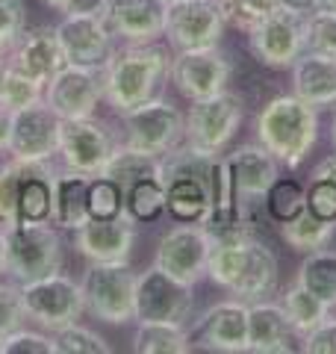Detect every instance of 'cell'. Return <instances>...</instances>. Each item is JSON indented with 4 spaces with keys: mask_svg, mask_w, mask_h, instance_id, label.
I'll list each match as a JSON object with an SVG mask.
<instances>
[{
    "mask_svg": "<svg viewBox=\"0 0 336 354\" xmlns=\"http://www.w3.org/2000/svg\"><path fill=\"white\" fill-rule=\"evenodd\" d=\"M207 278L233 298L254 304L277 292L280 263L277 254L260 239L256 230H245V234L212 239Z\"/></svg>",
    "mask_w": 336,
    "mask_h": 354,
    "instance_id": "obj_1",
    "label": "cell"
},
{
    "mask_svg": "<svg viewBox=\"0 0 336 354\" xmlns=\"http://www.w3.org/2000/svg\"><path fill=\"white\" fill-rule=\"evenodd\" d=\"M168 65H171V57L156 41L127 44L121 50H112L109 59L100 65L106 104L115 113H127V109L156 97L168 77Z\"/></svg>",
    "mask_w": 336,
    "mask_h": 354,
    "instance_id": "obj_2",
    "label": "cell"
},
{
    "mask_svg": "<svg viewBox=\"0 0 336 354\" xmlns=\"http://www.w3.org/2000/svg\"><path fill=\"white\" fill-rule=\"evenodd\" d=\"M256 139L286 169H301L319 142V109L295 92L277 95L256 113Z\"/></svg>",
    "mask_w": 336,
    "mask_h": 354,
    "instance_id": "obj_3",
    "label": "cell"
},
{
    "mask_svg": "<svg viewBox=\"0 0 336 354\" xmlns=\"http://www.w3.org/2000/svg\"><path fill=\"white\" fill-rule=\"evenodd\" d=\"M3 234V272L18 286L62 269V239L53 221H15Z\"/></svg>",
    "mask_w": 336,
    "mask_h": 354,
    "instance_id": "obj_4",
    "label": "cell"
},
{
    "mask_svg": "<svg viewBox=\"0 0 336 354\" xmlns=\"http://www.w3.org/2000/svg\"><path fill=\"white\" fill-rule=\"evenodd\" d=\"M136 281L130 263H92L80 281L86 310L106 325H127L136 319Z\"/></svg>",
    "mask_w": 336,
    "mask_h": 354,
    "instance_id": "obj_5",
    "label": "cell"
},
{
    "mask_svg": "<svg viewBox=\"0 0 336 354\" xmlns=\"http://www.w3.org/2000/svg\"><path fill=\"white\" fill-rule=\"evenodd\" d=\"M121 118H124L127 133L124 145L151 153V157H165L168 151L186 142V115L162 97H151V101L121 113Z\"/></svg>",
    "mask_w": 336,
    "mask_h": 354,
    "instance_id": "obj_6",
    "label": "cell"
},
{
    "mask_svg": "<svg viewBox=\"0 0 336 354\" xmlns=\"http://www.w3.org/2000/svg\"><path fill=\"white\" fill-rule=\"evenodd\" d=\"M21 301H24V310L32 322H39L41 328H50V330H62L74 322H80L86 310L80 283L62 272L21 283Z\"/></svg>",
    "mask_w": 336,
    "mask_h": 354,
    "instance_id": "obj_7",
    "label": "cell"
},
{
    "mask_svg": "<svg viewBox=\"0 0 336 354\" xmlns=\"http://www.w3.org/2000/svg\"><path fill=\"white\" fill-rule=\"evenodd\" d=\"M245 121V101L224 88V92L192 101V109L186 115V142L195 148H204L212 153H221L233 142Z\"/></svg>",
    "mask_w": 336,
    "mask_h": 354,
    "instance_id": "obj_8",
    "label": "cell"
},
{
    "mask_svg": "<svg viewBox=\"0 0 336 354\" xmlns=\"http://www.w3.org/2000/svg\"><path fill=\"white\" fill-rule=\"evenodd\" d=\"M195 310L192 283L151 266L136 281V322H177L189 325Z\"/></svg>",
    "mask_w": 336,
    "mask_h": 354,
    "instance_id": "obj_9",
    "label": "cell"
},
{
    "mask_svg": "<svg viewBox=\"0 0 336 354\" xmlns=\"http://www.w3.org/2000/svg\"><path fill=\"white\" fill-rule=\"evenodd\" d=\"M224 30L227 21L218 0H168L162 36L174 50L216 48Z\"/></svg>",
    "mask_w": 336,
    "mask_h": 354,
    "instance_id": "obj_10",
    "label": "cell"
},
{
    "mask_svg": "<svg viewBox=\"0 0 336 354\" xmlns=\"http://www.w3.org/2000/svg\"><path fill=\"white\" fill-rule=\"evenodd\" d=\"M192 351L212 354H242L248 351V304L227 298L207 307L189 328Z\"/></svg>",
    "mask_w": 336,
    "mask_h": 354,
    "instance_id": "obj_11",
    "label": "cell"
},
{
    "mask_svg": "<svg viewBox=\"0 0 336 354\" xmlns=\"http://www.w3.org/2000/svg\"><path fill=\"white\" fill-rule=\"evenodd\" d=\"M174 88L186 101H204L227 88L233 77V65L216 48H195V50H177L168 65Z\"/></svg>",
    "mask_w": 336,
    "mask_h": 354,
    "instance_id": "obj_12",
    "label": "cell"
},
{
    "mask_svg": "<svg viewBox=\"0 0 336 354\" xmlns=\"http://www.w3.org/2000/svg\"><path fill=\"white\" fill-rule=\"evenodd\" d=\"M245 36H248V48L254 59L274 71L292 68L295 59L307 50L304 15L286 12V9H274L272 15L260 21L254 30H248Z\"/></svg>",
    "mask_w": 336,
    "mask_h": 354,
    "instance_id": "obj_13",
    "label": "cell"
},
{
    "mask_svg": "<svg viewBox=\"0 0 336 354\" xmlns=\"http://www.w3.org/2000/svg\"><path fill=\"white\" fill-rule=\"evenodd\" d=\"M209 248H212V236L207 234V227L200 221H180L160 239L153 266H160L168 274L195 286L207 274Z\"/></svg>",
    "mask_w": 336,
    "mask_h": 354,
    "instance_id": "obj_14",
    "label": "cell"
},
{
    "mask_svg": "<svg viewBox=\"0 0 336 354\" xmlns=\"http://www.w3.org/2000/svg\"><path fill=\"white\" fill-rule=\"evenodd\" d=\"M115 148H118V142L112 139V133L104 121H95L92 115L88 118H62L59 153H62L65 169L95 177L104 171V165Z\"/></svg>",
    "mask_w": 336,
    "mask_h": 354,
    "instance_id": "obj_15",
    "label": "cell"
},
{
    "mask_svg": "<svg viewBox=\"0 0 336 354\" xmlns=\"http://www.w3.org/2000/svg\"><path fill=\"white\" fill-rule=\"evenodd\" d=\"M100 101H104V83L100 68L95 65L68 62L44 86V104L59 118H88L95 115Z\"/></svg>",
    "mask_w": 336,
    "mask_h": 354,
    "instance_id": "obj_16",
    "label": "cell"
},
{
    "mask_svg": "<svg viewBox=\"0 0 336 354\" xmlns=\"http://www.w3.org/2000/svg\"><path fill=\"white\" fill-rule=\"evenodd\" d=\"M74 245L88 263H127L136 245V218L127 209L112 218H88L74 230Z\"/></svg>",
    "mask_w": 336,
    "mask_h": 354,
    "instance_id": "obj_17",
    "label": "cell"
},
{
    "mask_svg": "<svg viewBox=\"0 0 336 354\" xmlns=\"http://www.w3.org/2000/svg\"><path fill=\"white\" fill-rule=\"evenodd\" d=\"M59 127L62 118L44 104V97L15 109L9 153L18 160H50L53 153H59Z\"/></svg>",
    "mask_w": 336,
    "mask_h": 354,
    "instance_id": "obj_18",
    "label": "cell"
},
{
    "mask_svg": "<svg viewBox=\"0 0 336 354\" xmlns=\"http://www.w3.org/2000/svg\"><path fill=\"white\" fill-rule=\"evenodd\" d=\"M224 165L239 201L256 213V204H263L265 189L280 177V160L263 145H239L224 157Z\"/></svg>",
    "mask_w": 336,
    "mask_h": 354,
    "instance_id": "obj_19",
    "label": "cell"
},
{
    "mask_svg": "<svg viewBox=\"0 0 336 354\" xmlns=\"http://www.w3.org/2000/svg\"><path fill=\"white\" fill-rule=\"evenodd\" d=\"M56 36L65 50V59L74 65H95L100 68L112 48V36L106 15H65L62 24L56 27Z\"/></svg>",
    "mask_w": 336,
    "mask_h": 354,
    "instance_id": "obj_20",
    "label": "cell"
},
{
    "mask_svg": "<svg viewBox=\"0 0 336 354\" xmlns=\"http://www.w3.org/2000/svg\"><path fill=\"white\" fill-rule=\"evenodd\" d=\"M168 0H109L106 24L127 44H151L165 30Z\"/></svg>",
    "mask_w": 336,
    "mask_h": 354,
    "instance_id": "obj_21",
    "label": "cell"
},
{
    "mask_svg": "<svg viewBox=\"0 0 336 354\" xmlns=\"http://www.w3.org/2000/svg\"><path fill=\"white\" fill-rule=\"evenodd\" d=\"M15 68H21L24 74H30L32 80H39L41 86H48L50 77L65 68L68 59H65V50L56 36V27H36L30 32H21V39L12 50H9V59Z\"/></svg>",
    "mask_w": 336,
    "mask_h": 354,
    "instance_id": "obj_22",
    "label": "cell"
},
{
    "mask_svg": "<svg viewBox=\"0 0 336 354\" xmlns=\"http://www.w3.org/2000/svg\"><path fill=\"white\" fill-rule=\"evenodd\" d=\"M295 330L289 325L280 301H254L248 304V351L251 354H292Z\"/></svg>",
    "mask_w": 336,
    "mask_h": 354,
    "instance_id": "obj_23",
    "label": "cell"
},
{
    "mask_svg": "<svg viewBox=\"0 0 336 354\" xmlns=\"http://www.w3.org/2000/svg\"><path fill=\"white\" fill-rule=\"evenodd\" d=\"M292 92L310 106L324 109L336 104V59L304 50L292 68Z\"/></svg>",
    "mask_w": 336,
    "mask_h": 354,
    "instance_id": "obj_24",
    "label": "cell"
},
{
    "mask_svg": "<svg viewBox=\"0 0 336 354\" xmlns=\"http://www.w3.org/2000/svg\"><path fill=\"white\" fill-rule=\"evenodd\" d=\"M88 174L80 171H65L53 177V201H50V221L56 227L77 230L88 218Z\"/></svg>",
    "mask_w": 336,
    "mask_h": 354,
    "instance_id": "obj_25",
    "label": "cell"
},
{
    "mask_svg": "<svg viewBox=\"0 0 336 354\" xmlns=\"http://www.w3.org/2000/svg\"><path fill=\"white\" fill-rule=\"evenodd\" d=\"M165 209L177 221H204L209 213V186L192 174L165 177Z\"/></svg>",
    "mask_w": 336,
    "mask_h": 354,
    "instance_id": "obj_26",
    "label": "cell"
},
{
    "mask_svg": "<svg viewBox=\"0 0 336 354\" xmlns=\"http://www.w3.org/2000/svg\"><path fill=\"white\" fill-rule=\"evenodd\" d=\"M277 230H280V239H283L292 251L310 254V251H316V248H324L333 239L336 221L319 218L316 213H310V209H301L295 218L280 221Z\"/></svg>",
    "mask_w": 336,
    "mask_h": 354,
    "instance_id": "obj_27",
    "label": "cell"
},
{
    "mask_svg": "<svg viewBox=\"0 0 336 354\" xmlns=\"http://www.w3.org/2000/svg\"><path fill=\"white\" fill-rule=\"evenodd\" d=\"M295 281L333 310L336 307V251L316 248V251L304 254Z\"/></svg>",
    "mask_w": 336,
    "mask_h": 354,
    "instance_id": "obj_28",
    "label": "cell"
},
{
    "mask_svg": "<svg viewBox=\"0 0 336 354\" xmlns=\"http://www.w3.org/2000/svg\"><path fill=\"white\" fill-rule=\"evenodd\" d=\"M133 351L139 354H189V330L177 322H139L133 334Z\"/></svg>",
    "mask_w": 336,
    "mask_h": 354,
    "instance_id": "obj_29",
    "label": "cell"
},
{
    "mask_svg": "<svg viewBox=\"0 0 336 354\" xmlns=\"http://www.w3.org/2000/svg\"><path fill=\"white\" fill-rule=\"evenodd\" d=\"M109 180H115L121 186V192L130 189L133 183L144 180V177H160V157H151V153H142L130 145H118L112 151V157L106 160L104 171H100Z\"/></svg>",
    "mask_w": 336,
    "mask_h": 354,
    "instance_id": "obj_30",
    "label": "cell"
},
{
    "mask_svg": "<svg viewBox=\"0 0 336 354\" xmlns=\"http://www.w3.org/2000/svg\"><path fill=\"white\" fill-rule=\"evenodd\" d=\"M280 307H283V313L289 319V325H292L295 337L301 339L307 334V330H312L324 316L330 313V307L321 301V298H316L310 290H304L298 281L292 286H286V292L280 295Z\"/></svg>",
    "mask_w": 336,
    "mask_h": 354,
    "instance_id": "obj_31",
    "label": "cell"
},
{
    "mask_svg": "<svg viewBox=\"0 0 336 354\" xmlns=\"http://www.w3.org/2000/svg\"><path fill=\"white\" fill-rule=\"evenodd\" d=\"M263 207L272 221H289L301 209H307V186H301L292 177H277L263 195Z\"/></svg>",
    "mask_w": 336,
    "mask_h": 354,
    "instance_id": "obj_32",
    "label": "cell"
},
{
    "mask_svg": "<svg viewBox=\"0 0 336 354\" xmlns=\"http://www.w3.org/2000/svg\"><path fill=\"white\" fill-rule=\"evenodd\" d=\"M124 209L139 221H156L165 213V183L160 177H144L124 189Z\"/></svg>",
    "mask_w": 336,
    "mask_h": 354,
    "instance_id": "obj_33",
    "label": "cell"
},
{
    "mask_svg": "<svg viewBox=\"0 0 336 354\" xmlns=\"http://www.w3.org/2000/svg\"><path fill=\"white\" fill-rule=\"evenodd\" d=\"M41 97H44V86L21 68H15L12 62H6L3 80H0V104H6L9 109H24L41 101Z\"/></svg>",
    "mask_w": 336,
    "mask_h": 354,
    "instance_id": "obj_34",
    "label": "cell"
},
{
    "mask_svg": "<svg viewBox=\"0 0 336 354\" xmlns=\"http://www.w3.org/2000/svg\"><path fill=\"white\" fill-rule=\"evenodd\" d=\"M218 3H221L227 27L242 30V32L254 30L260 21H265L272 15L274 9H280L277 0H218Z\"/></svg>",
    "mask_w": 336,
    "mask_h": 354,
    "instance_id": "obj_35",
    "label": "cell"
},
{
    "mask_svg": "<svg viewBox=\"0 0 336 354\" xmlns=\"http://www.w3.org/2000/svg\"><path fill=\"white\" fill-rule=\"evenodd\" d=\"M121 213H124V192H121V186L104 174H95L88 180V216L112 218Z\"/></svg>",
    "mask_w": 336,
    "mask_h": 354,
    "instance_id": "obj_36",
    "label": "cell"
},
{
    "mask_svg": "<svg viewBox=\"0 0 336 354\" xmlns=\"http://www.w3.org/2000/svg\"><path fill=\"white\" fill-rule=\"evenodd\" d=\"M304 41L307 50L336 59V12H324V9L310 12L304 18Z\"/></svg>",
    "mask_w": 336,
    "mask_h": 354,
    "instance_id": "obj_37",
    "label": "cell"
},
{
    "mask_svg": "<svg viewBox=\"0 0 336 354\" xmlns=\"http://www.w3.org/2000/svg\"><path fill=\"white\" fill-rule=\"evenodd\" d=\"M53 342H56V354H109V342L104 337L77 322L56 330Z\"/></svg>",
    "mask_w": 336,
    "mask_h": 354,
    "instance_id": "obj_38",
    "label": "cell"
},
{
    "mask_svg": "<svg viewBox=\"0 0 336 354\" xmlns=\"http://www.w3.org/2000/svg\"><path fill=\"white\" fill-rule=\"evenodd\" d=\"M27 24L24 0H0V53H9L18 44Z\"/></svg>",
    "mask_w": 336,
    "mask_h": 354,
    "instance_id": "obj_39",
    "label": "cell"
},
{
    "mask_svg": "<svg viewBox=\"0 0 336 354\" xmlns=\"http://www.w3.org/2000/svg\"><path fill=\"white\" fill-rule=\"evenodd\" d=\"M0 354H56V342L39 330L18 328L0 339Z\"/></svg>",
    "mask_w": 336,
    "mask_h": 354,
    "instance_id": "obj_40",
    "label": "cell"
},
{
    "mask_svg": "<svg viewBox=\"0 0 336 354\" xmlns=\"http://www.w3.org/2000/svg\"><path fill=\"white\" fill-rule=\"evenodd\" d=\"M27 319L24 301H21V286L0 283V339L18 330Z\"/></svg>",
    "mask_w": 336,
    "mask_h": 354,
    "instance_id": "obj_41",
    "label": "cell"
},
{
    "mask_svg": "<svg viewBox=\"0 0 336 354\" xmlns=\"http://www.w3.org/2000/svg\"><path fill=\"white\" fill-rule=\"evenodd\" d=\"M307 209L316 213L319 218L336 221V180H330V177H310Z\"/></svg>",
    "mask_w": 336,
    "mask_h": 354,
    "instance_id": "obj_42",
    "label": "cell"
},
{
    "mask_svg": "<svg viewBox=\"0 0 336 354\" xmlns=\"http://www.w3.org/2000/svg\"><path fill=\"white\" fill-rule=\"evenodd\" d=\"M301 351L304 354H336V319L330 313L301 337Z\"/></svg>",
    "mask_w": 336,
    "mask_h": 354,
    "instance_id": "obj_43",
    "label": "cell"
},
{
    "mask_svg": "<svg viewBox=\"0 0 336 354\" xmlns=\"http://www.w3.org/2000/svg\"><path fill=\"white\" fill-rule=\"evenodd\" d=\"M44 6H50L53 12L65 15H106L109 0H41Z\"/></svg>",
    "mask_w": 336,
    "mask_h": 354,
    "instance_id": "obj_44",
    "label": "cell"
},
{
    "mask_svg": "<svg viewBox=\"0 0 336 354\" xmlns=\"http://www.w3.org/2000/svg\"><path fill=\"white\" fill-rule=\"evenodd\" d=\"M12 118H15V109H9L6 104H0V153L9 151V136H12Z\"/></svg>",
    "mask_w": 336,
    "mask_h": 354,
    "instance_id": "obj_45",
    "label": "cell"
},
{
    "mask_svg": "<svg viewBox=\"0 0 336 354\" xmlns=\"http://www.w3.org/2000/svg\"><path fill=\"white\" fill-rule=\"evenodd\" d=\"M280 9H286V12H295V15H310L316 12V0H277Z\"/></svg>",
    "mask_w": 336,
    "mask_h": 354,
    "instance_id": "obj_46",
    "label": "cell"
},
{
    "mask_svg": "<svg viewBox=\"0 0 336 354\" xmlns=\"http://www.w3.org/2000/svg\"><path fill=\"white\" fill-rule=\"evenodd\" d=\"M310 177H330V180H336V151L330 153V157H324L316 169H312Z\"/></svg>",
    "mask_w": 336,
    "mask_h": 354,
    "instance_id": "obj_47",
    "label": "cell"
},
{
    "mask_svg": "<svg viewBox=\"0 0 336 354\" xmlns=\"http://www.w3.org/2000/svg\"><path fill=\"white\" fill-rule=\"evenodd\" d=\"M316 9H324V12H336V0H316Z\"/></svg>",
    "mask_w": 336,
    "mask_h": 354,
    "instance_id": "obj_48",
    "label": "cell"
},
{
    "mask_svg": "<svg viewBox=\"0 0 336 354\" xmlns=\"http://www.w3.org/2000/svg\"><path fill=\"white\" fill-rule=\"evenodd\" d=\"M330 148L336 151V115H333V121H330Z\"/></svg>",
    "mask_w": 336,
    "mask_h": 354,
    "instance_id": "obj_49",
    "label": "cell"
},
{
    "mask_svg": "<svg viewBox=\"0 0 336 354\" xmlns=\"http://www.w3.org/2000/svg\"><path fill=\"white\" fill-rule=\"evenodd\" d=\"M0 274H3V234H0Z\"/></svg>",
    "mask_w": 336,
    "mask_h": 354,
    "instance_id": "obj_50",
    "label": "cell"
},
{
    "mask_svg": "<svg viewBox=\"0 0 336 354\" xmlns=\"http://www.w3.org/2000/svg\"><path fill=\"white\" fill-rule=\"evenodd\" d=\"M3 68H6V59H3V53H0V80H3Z\"/></svg>",
    "mask_w": 336,
    "mask_h": 354,
    "instance_id": "obj_51",
    "label": "cell"
}]
</instances>
